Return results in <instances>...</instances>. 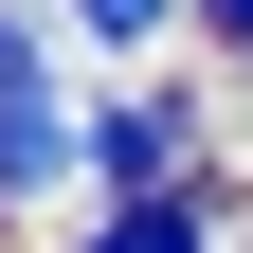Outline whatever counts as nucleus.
<instances>
[{
  "instance_id": "1",
  "label": "nucleus",
  "mask_w": 253,
  "mask_h": 253,
  "mask_svg": "<svg viewBox=\"0 0 253 253\" xmlns=\"http://www.w3.org/2000/svg\"><path fill=\"white\" fill-rule=\"evenodd\" d=\"M54 163H73V109H54V54H37V18L0 0V199H37Z\"/></svg>"
},
{
  "instance_id": "3",
  "label": "nucleus",
  "mask_w": 253,
  "mask_h": 253,
  "mask_svg": "<svg viewBox=\"0 0 253 253\" xmlns=\"http://www.w3.org/2000/svg\"><path fill=\"white\" fill-rule=\"evenodd\" d=\"M90 253H199V217H181L163 181H145V199H109V235H90Z\"/></svg>"
},
{
  "instance_id": "5",
  "label": "nucleus",
  "mask_w": 253,
  "mask_h": 253,
  "mask_svg": "<svg viewBox=\"0 0 253 253\" xmlns=\"http://www.w3.org/2000/svg\"><path fill=\"white\" fill-rule=\"evenodd\" d=\"M199 18H217V37H253V0H199Z\"/></svg>"
},
{
  "instance_id": "2",
  "label": "nucleus",
  "mask_w": 253,
  "mask_h": 253,
  "mask_svg": "<svg viewBox=\"0 0 253 253\" xmlns=\"http://www.w3.org/2000/svg\"><path fill=\"white\" fill-rule=\"evenodd\" d=\"M181 126H199V109H163V90H126V109H90V126H73V163L109 181V199H145V181H181Z\"/></svg>"
},
{
  "instance_id": "4",
  "label": "nucleus",
  "mask_w": 253,
  "mask_h": 253,
  "mask_svg": "<svg viewBox=\"0 0 253 253\" xmlns=\"http://www.w3.org/2000/svg\"><path fill=\"white\" fill-rule=\"evenodd\" d=\"M54 18H73V37H109V54H126V37H163L181 0H54Z\"/></svg>"
}]
</instances>
